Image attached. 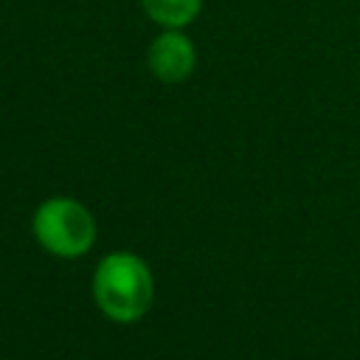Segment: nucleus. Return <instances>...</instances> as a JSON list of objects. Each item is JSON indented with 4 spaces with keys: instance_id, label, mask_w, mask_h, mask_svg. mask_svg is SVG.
<instances>
[{
    "instance_id": "f257e3e1",
    "label": "nucleus",
    "mask_w": 360,
    "mask_h": 360,
    "mask_svg": "<svg viewBox=\"0 0 360 360\" xmlns=\"http://www.w3.org/2000/svg\"><path fill=\"white\" fill-rule=\"evenodd\" d=\"M93 298L101 315L115 323L141 321L155 298V278L149 264L127 250L107 253L93 273Z\"/></svg>"
},
{
    "instance_id": "f03ea898",
    "label": "nucleus",
    "mask_w": 360,
    "mask_h": 360,
    "mask_svg": "<svg viewBox=\"0 0 360 360\" xmlns=\"http://www.w3.org/2000/svg\"><path fill=\"white\" fill-rule=\"evenodd\" d=\"M37 242L59 259H79L96 242V219L73 197H51L39 202L31 219Z\"/></svg>"
},
{
    "instance_id": "7ed1b4c3",
    "label": "nucleus",
    "mask_w": 360,
    "mask_h": 360,
    "mask_svg": "<svg viewBox=\"0 0 360 360\" xmlns=\"http://www.w3.org/2000/svg\"><path fill=\"white\" fill-rule=\"evenodd\" d=\"M146 65L166 84L186 82L197 68V48L183 28H163L146 48Z\"/></svg>"
},
{
    "instance_id": "20e7f679",
    "label": "nucleus",
    "mask_w": 360,
    "mask_h": 360,
    "mask_svg": "<svg viewBox=\"0 0 360 360\" xmlns=\"http://www.w3.org/2000/svg\"><path fill=\"white\" fill-rule=\"evenodd\" d=\"M143 14L160 28H186L202 11V0H138Z\"/></svg>"
}]
</instances>
